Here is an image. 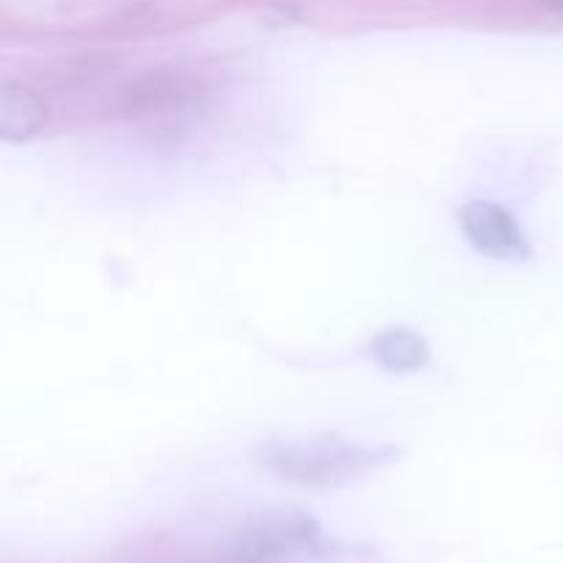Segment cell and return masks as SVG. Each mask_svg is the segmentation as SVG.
Here are the masks:
<instances>
[{"label": "cell", "mask_w": 563, "mask_h": 563, "mask_svg": "<svg viewBox=\"0 0 563 563\" xmlns=\"http://www.w3.org/2000/svg\"><path fill=\"white\" fill-rule=\"evenodd\" d=\"M291 563H379L377 553L361 544H344L333 542V539H322V542L313 544L311 550L300 555Z\"/></svg>", "instance_id": "52a82bcc"}, {"label": "cell", "mask_w": 563, "mask_h": 563, "mask_svg": "<svg viewBox=\"0 0 563 563\" xmlns=\"http://www.w3.org/2000/svg\"><path fill=\"white\" fill-rule=\"evenodd\" d=\"M460 225L465 231L467 242L478 253H487L493 258H520L531 256L526 234L509 209L495 201H471L460 209Z\"/></svg>", "instance_id": "277c9868"}, {"label": "cell", "mask_w": 563, "mask_h": 563, "mask_svg": "<svg viewBox=\"0 0 563 563\" xmlns=\"http://www.w3.org/2000/svg\"><path fill=\"white\" fill-rule=\"evenodd\" d=\"M539 3H542L544 9H553L559 11V14H563V0H539Z\"/></svg>", "instance_id": "ba28073f"}, {"label": "cell", "mask_w": 563, "mask_h": 563, "mask_svg": "<svg viewBox=\"0 0 563 563\" xmlns=\"http://www.w3.org/2000/svg\"><path fill=\"white\" fill-rule=\"evenodd\" d=\"M47 121V104L33 88L20 82H3L0 88V137L27 141Z\"/></svg>", "instance_id": "5b68a950"}, {"label": "cell", "mask_w": 563, "mask_h": 563, "mask_svg": "<svg viewBox=\"0 0 563 563\" xmlns=\"http://www.w3.org/2000/svg\"><path fill=\"white\" fill-rule=\"evenodd\" d=\"M207 102L203 82L187 71H154L130 88L124 108L157 141H176Z\"/></svg>", "instance_id": "3957f363"}, {"label": "cell", "mask_w": 563, "mask_h": 563, "mask_svg": "<svg viewBox=\"0 0 563 563\" xmlns=\"http://www.w3.org/2000/svg\"><path fill=\"white\" fill-rule=\"evenodd\" d=\"M396 445H368L341 434L273 438L256 449V465L275 478L300 487L335 489L366 478L399 460Z\"/></svg>", "instance_id": "6da1fadb"}, {"label": "cell", "mask_w": 563, "mask_h": 563, "mask_svg": "<svg viewBox=\"0 0 563 563\" xmlns=\"http://www.w3.org/2000/svg\"><path fill=\"white\" fill-rule=\"evenodd\" d=\"M322 539V526L306 511H262L231 533L220 563H291Z\"/></svg>", "instance_id": "7a4b0ae2"}, {"label": "cell", "mask_w": 563, "mask_h": 563, "mask_svg": "<svg viewBox=\"0 0 563 563\" xmlns=\"http://www.w3.org/2000/svg\"><path fill=\"white\" fill-rule=\"evenodd\" d=\"M374 361L390 374L418 372L429 363V344L418 330L412 328H388L368 344Z\"/></svg>", "instance_id": "8992f818"}]
</instances>
